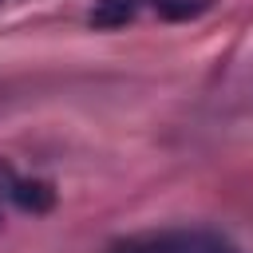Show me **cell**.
<instances>
[{
    "mask_svg": "<svg viewBox=\"0 0 253 253\" xmlns=\"http://www.w3.org/2000/svg\"><path fill=\"white\" fill-rule=\"evenodd\" d=\"M111 253H241V249L213 229H154L115 241Z\"/></svg>",
    "mask_w": 253,
    "mask_h": 253,
    "instance_id": "1",
    "label": "cell"
},
{
    "mask_svg": "<svg viewBox=\"0 0 253 253\" xmlns=\"http://www.w3.org/2000/svg\"><path fill=\"white\" fill-rule=\"evenodd\" d=\"M210 8H213V0H99L91 8V24L95 28H123V24L138 20L142 12H150L158 20H198Z\"/></svg>",
    "mask_w": 253,
    "mask_h": 253,
    "instance_id": "2",
    "label": "cell"
},
{
    "mask_svg": "<svg viewBox=\"0 0 253 253\" xmlns=\"http://www.w3.org/2000/svg\"><path fill=\"white\" fill-rule=\"evenodd\" d=\"M0 202L24 210V213H47L55 206V190L51 182H40V178H24L12 170V162L0 158Z\"/></svg>",
    "mask_w": 253,
    "mask_h": 253,
    "instance_id": "3",
    "label": "cell"
}]
</instances>
